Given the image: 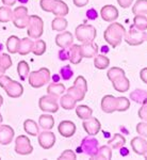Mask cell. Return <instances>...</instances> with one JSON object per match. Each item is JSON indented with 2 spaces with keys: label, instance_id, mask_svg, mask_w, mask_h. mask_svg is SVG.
I'll return each mask as SVG.
<instances>
[{
  "label": "cell",
  "instance_id": "24",
  "mask_svg": "<svg viewBox=\"0 0 147 160\" xmlns=\"http://www.w3.org/2000/svg\"><path fill=\"white\" fill-rule=\"evenodd\" d=\"M38 125L44 130H50L55 126V118L50 114H42L38 118Z\"/></svg>",
  "mask_w": 147,
  "mask_h": 160
},
{
  "label": "cell",
  "instance_id": "54",
  "mask_svg": "<svg viewBox=\"0 0 147 160\" xmlns=\"http://www.w3.org/2000/svg\"><path fill=\"white\" fill-rule=\"evenodd\" d=\"M1 1H2V3H3V6L11 8L12 6H14V4L16 3L17 0H1Z\"/></svg>",
  "mask_w": 147,
  "mask_h": 160
},
{
  "label": "cell",
  "instance_id": "33",
  "mask_svg": "<svg viewBox=\"0 0 147 160\" xmlns=\"http://www.w3.org/2000/svg\"><path fill=\"white\" fill-rule=\"evenodd\" d=\"M94 65L98 69H105L110 65V59L105 55H97L94 60Z\"/></svg>",
  "mask_w": 147,
  "mask_h": 160
},
{
  "label": "cell",
  "instance_id": "5",
  "mask_svg": "<svg viewBox=\"0 0 147 160\" xmlns=\"http://www.w3.org/2000/svg\"><path fill=\"white\" fill-rule=\"evenodd\" d=\"M125 38L126 43L130 46H138L143 44L147 38V32L146 31H142L136 29L133 25H131V27L129 28V31L125 33Z\"/></svg>",
  "mask_w": 147,
  "mask_h": 160
},
{
  "label": "cell",
  "instance_id": "19",
  "mask_svg": "<svg viewBox=\"0 0 147 160\" xmlns=\"http://www.w3.org/2000/svg\"><path fill=\"white\" fill-rule=\"evenodd\" d=\"M101 109L105 113H113L116 111V97L113 95H105L101 99Z\"/></svg>",
  "mask_w": 147,
  "mask_h": 160
},
{
  "label": "cell",
  "instance_id": "36",
  "mask_svg": "<svg viewBox=\"0 0 147 160\" xmlns=\"http://www.w3.org/2000/svg\"><path fill=\"white\" fill-rule=\"evenodd\" d=\"M65 92H67V94L71 95L73 98L76 100V102H80V100H83L84 99V97H86V92H83L82 90H80L79 88H77V87H71L69 89L67 90V91H65Z\"/></svg>",
  "mask_w": 147,
  "mask_h": 160
},
{
  "label": "cell",
  "instance_id": "29",
  "mask_svg": "<svg viewBox=\"0 0 147 160\" xmlns=\"http://www.w3.org/2000/svg\"><path fill=\"white\" fill-rule=\"evenodd\" d=\"M132 13L135 15L147 16V0H138L132 7Z\"/></svg>",
  "mask_w": 147,
  "mask_h": 160
},
{
  "label": "cell",
  "instance_id": "47",
  "mask_svg": "<svg viewBox=\"0 0 147 160\" xmlns=\"http://www.w3.org/2000/svg\"><path fill=\"white\" fill-rule=\"evenodd\" d=\"M76 158H77L76 154H75L73 151H71V149H66V151H64L63 153L61 154V156L59 157V159L60 160H65V159L75 160Z\"/></svg>",
  "mask_w": 147,
  "mask_h": 160
},
{
  "label": "cell",
  "instance_id": "31",
  "mask_svg": "<svg viewBox=\"0 0 147 160\" xmlns=\"http://www.w3.org/2000/svg\"><path fill=\"white\" fill-rule=\"evenodd\" d=\"M19 41L20 38L16 35H11L7 41V49L9 50L10 53H17L18 51V46H19Z\"/></svg>",
  "mask_w": 147,
  "mask_h": 160
},
{
  "label": "cell",
  "instance_id": "49",
  "mask_svg": "<svg viewBox=\"0 0 147 160\" xmlns=\"http://www.w3.org/2000/svg\"><path fill=\"white\" fill-rule=\"evenodd\" d=\"M138 115L142 121L146 122V120H147V104L146 102L142 104V107L140 108V110L138 111Z\"/></svg>",
  "mask_w": 147,
  "mask_h": 160
},
{
  "label": "cell",
  "instance_id": "35",
  "mask_svg": "<svg viewBox=\"0 0 147 160\" xmlns=\"http://www.w3.org/2000/svg\"><path fill=\"white\" fill-rule=\"evenodd\" d=\"M133 26L139 30L147 31V16H144V15H135Z\"/></svg>",
  "mask_w": 147,
  "mask_h": 160
},
{
  "label": "cell",
  "instance_id": "21",
  "mask_svg": "<svg viewBox=\"0 0 147 160\" xmlns=\"http://www.w3.org/2000/svg\"><path fill=\"white\" fill-rule=\"evenodd\" d=\"M68 50H69V58L68 60L71 61V64H79L82 58V55H81V51H80V45H71L68 47Z\"/></svg>",
  "mask_w": 147,
  "mask_h": 160
},
{
  "label": "cell",
  "instance_id": "58",
  "mask_svg": "<svg viewBox=\"0 0 147 160\" xmlns=\"http://www.w3.org/2000/svg\"><path fill=\"white\" fill-rule=\"evenodd\" d=\"M0 159H1V158H0Z\"/></svg>",
  "mask_w": 147,
  "mask_h": 160
},
{
  "label": "cell",
  "instance_id": "13",
  "mask_svg": "<svg viewBox=\"0 0 147 160\" xmlns=\"http://www.w3.org/2000/svg\"><path fill=\"white\" fill-rule=\"evenodd\" d=\"M4 91H6L7 96L11 97V98H18L24 93V88H22V83L15 81V80H12L6 87Z\"/></svg>",
  "mask_w": 147,
  "mask_h": 160
},
{
  "label": "cell",
  "instance_id": "50",
  "mask_svg": "<svg viewBox=\"0 0 147 160\" xmlns=\"http://www.w3.org/2000/svg\"><path fill=\"white\" fill-rule=\"evenodd\" d=\"M12 81V79L10 78V77L6 76V75H0V87L2 88V89H6V87L7 86V84L10 83V82Z\"/></svg>",
  "mask_w": 147,
  "mask_h": 160
},
{
  "label": "cell",
  "instance_id": "39",
  "mask_svg": "<svg viewBox=\"0 0 147 160\" xmlns=\"http://www.w3.org/2000/svg\"><path fill=\"white\" fill-rule=\"evenodd\" d=\"M112 157V148L109 145H104L98 148V153L95 159H111Z\"/></svg>",
  "mask_w": 147,
  "mask_h": 160
},
{
  "label": "cell",
  "instance_id": "43",
  "mask_svg": "<svg viewBox=\"0 0 147 160\" xmlns=\"http://www.w3.org/2000/svg\"><path fill=\"white\" fill-rule=\"evenodd\" d=\"M108 78L111 82L113 81V80H115L117 78V77L120 76H123V75H125V71L120 68H110L109 71H108Z\"/></svg>",
  "mask_w": 147,
  "mask_h": 160
},
{
  "label": "cell",
  "instance_id": "37",
  "mask_svg": "<svg viewBox=\"0 0 147 160\" xmlns=\"http://www.w3.org/2000/svg\"><path fill=\"white\" fill-rule=\"evenodd\" d=\"M13 11L10 7H0V22H12Z\"/></svg>",
  "mask_w": 147,
  "mask_h": 160
},
{
  "label": "cell",
  "instance_id": "3",
  "mask_svg": "<svg viewBox=\"0 0 147 160\" xmlns=\"http://www.w3.org/2000/svg\"><path fill=\"white\" fill-rule=\"evenodd\" d=\"M75 35H76L77 40L81 43H89L94 42L95 38L97 35L96 29L93 27L92 25H86L82 24L79 25L75 30Z\"/></svg>",
  "mask_w": 147,
  "mask_h": 160
},
{
  "label": "cell",
  "instance_id": "27",
  "mask_svg": "<svg viewBox=\"0 0 147 160\" xmlns=\"http://www.w3.org/2000/svg\"><path fill=\"white\" fill-rule=\"evenodd\" d=\"M126 144V139L125 137L120 135V133H115L111 140L108 141V145L110 146L112 149H118L122 148L124 145Z\"/></svg>",
  "mask_w": 147,
  "mask_h": 160
},
{
  "label": "cell",
  "instance_id": "28",
  "mask_svg": "<svg viewBox=\"0 0 147 160\" xmlns=\"http://www.w3.org/2000/svg\"><path fill=\"white\" fill-rule=\"evenodd\" d=\"M76 100H75L73 97L71 96L69 94L66 93L65 95H61L60 98V105L63 109L65 110H71L76 107Z\"/></svg>",
  "mask_w": 147,
  "mask_h": 160
},
{
  "label": "cell",
  "instance_id": "14",
  "mask_svg": "<svg viewBox=\"0 0 147 160\" xmlns=\"http://www.w3.org/2000/svg\"><path fill=\"white\" fill-rule=\"evenodd\" d=\"M130 145L135 154L141 155V156H146L147 141L143 137H135V138H133L130 142Z\"/></svg>",
  "mask_w": 147,
  "mask_h": 160
},
{
  "label": "cell",
  "instance_id": "25",
  "mask_svg": "<svg viewBox=\"0 0 147 160\" xmlns=\"http://www.w3.org/2000/svg\"><path fill=\"white\" fill-rule=\"evenodd\" d=\"M66 91L65 86L63 83H50L47 88V93L55 97H60Z\"/></svg>",
  "mask_w": 147,
  "mask_h": 160
},
{
  "label": "cell",
  "instance_id": "45",
  "mask_svg": "<svg viewBox=\"0 0 147 160\" xmlns=\"http://www.w3.org/2000/svg\"><path fill=\"white\" fill-rule=\"evenodd\" d=\"M74 86L79 88L80 90H82V91L86 92V93L87 91V83H86V78H84L83 76H78V77H77L76 80H75V82H74Z\"/></svg>",
  "mask_w": 147,
  "mask_h": 160
},
{
  "label": "cell",
  "instance_id": "1",
  "mask_svg": "<svg viewBox=\"0 0 147 160\" xmlns=\"http://www.w3.org/2000/svg\"><path fill=\"white\" fill-rule=\"evenodd\" d=\"M126 29L123 25L120 22H112L109 27L105 29L104 33V38L109 45L112 46V48H116L118 45H120L122 41L125 37Z\"/></svg>",
  "mask_w": 147,
  "mask_h": 160
},
{
  "label": "cell",
  "instance_id": "56",
  "mask_svg": "<svg viewBox=\"0 0 147 160\" xmlns=\"http://www.w3.org/2000/svg\"><path fill=\"white\" fill-rule=\"evenodd\" d=\"M2 120H3V118H2V115H1V113H0V124L2 123Z\"/></svg>",
  "mask_w": 147,
  "mask_h": 160
},
{
  "label": "cell",
  "instance_id": "46",
  "mask_svg": "<svg viewBox=\"0 0 147 160\" xmlns=\"http://www.w3.org/2000/svg\"><path fill=\"white\" fill-rule=\"evenodd\" d=\"M60 75L61 77L63 78L64 80H68L71 78V76H73V71H71V66L69 65H65L63 66V68H61L60 71Z\"/></svg>",
  "mask_w": 147,
  "mask_h": 160
},
{
  "label": "cell",
  "instance_id": "48",
  "mask_svg": "<svg viewBox=\"0 0 147 160\" xmlns=\"http://www.w3.org/2000/svg\"><path fill=\"white\" fill-rule=\"evenodd\" d=\"M136 131L141 137H146L147 136V124L146 122H141L138 123L136 125Z\"/></svg>",
  "mask_w": 147,
  "mask_h": 160
},
{
  "label": "cell",
  "instance_id": "17",
  "mask_svg": "<svg viewBox=\"0 0 147 160\" xmlns=\"http://www.w3.org/2000/svg\"><path fill=\"white\" fill-rule=\"evenodd\" d=\"M98 45L94 42L82 43L80 45V51H81L82 58H93L98 55Z\"/></svg>",
  "mask_w": 147,
  "mask_h": 160
},
{
  "label": "cell",
  "instance_id": "10",
  "mask_svg": "<svg viewBox=\"0 0 147 160\" xmlns=\"http://www.w3.org/2000/svg\"><path fill=\"white\" fill-rule=\"evenodd\" d=\"M38 143L44 149H50L56 143V136L49 130H43L38 133Z\"/></svg>",
  "mask_w": 147,
  "mask_h": 160
},
{
  "label": "cell",
  "instance_id": "6",
  "mask_svg": "<svg viewBox=\"0 0 147 160\" xmlns=\"http://www.w3.org/2000/svg\"><path fill=\"white\" fill-rule=\"evenodd\" d=\"M30 15L28 14V9L24 6H19L15 8L13 11V18L12 22L18 29H25L27 28L28 22H29Z\"/></svg>",
  "mask_w": 147,
  "mask_h": 160
},
{
  "label": "cell",
  "instance_id": "22",
  "mask_svg": "<svg viewBox=\"0 0 147 160\" xmlns=\"http://www.w3.org/2000/svg\"><path fill=\"white\" fill-rule=\"evenodd\" d=\"M51 13H52L53 15H56V16L64 17L69 13L68 6L64 1H62V0H56V2L55 7H53Z\"/></svg>",
  "mask_w": 147,
  "mask_h": 160
},
{
  "label": "cell",
  "instance_id": "30",
  "mask_svg": "<svg viewBox=\"0 0 147 160\" xmlns=\"http://www.w3.org/2000/svg\"><path fill=\"white\" fill-rule=\"evenodd\" d=\"M76 108V113L78 115V118H80L81 120H86V118H91L93 114V110L89 106L86 105H80Z\"/></svg>",
  "mask_w": 147,
  "mask_h": 160
},
{
  "label": "cell",
  "instance_id": "42",
  "mask_svg": "<svg viewBox=\"0 0 147 160\" xmlns=\"http://www.w3.org/2000/svg\"><path fill=\"white\" fill-rule=\"evenodd\" d=\"M131 98L135 102H146V92L144 90H135V92L131 93Z\"/></svg>",
  "mask_w": 147,
  "mask_h": 160
},
{
  "label": "cell",
  "instance_id": "41",
  "mask_svg": "<svg viewBox=\"0 0 147 160\" xmlns=\"http://www.w3.org/2000/svg\"><path fill=\"white\" fill-rule=\"evenodd\" d=\"M12 66V59L7 53H1L0 55V68L6 72L7 68Z\"/></svg>",
  "mask_w": 147,
  "mask_h": 160
},
{
  "label": "cell",
  "instance_id": "7",
  "mask_svg": "<svg viewBox=\"0 0 147 160\" xmlns=\"http://www.w3.org/2000/svg\"><path fill=\"white\" fill-rule=\"evenodd\" d=\"M58 99V97H55L52 95H45V96L41 97L40 100H38V107L43 112L56 113L59 110Z\"/></svg>",
  "mask_w": 147,
  "mask_h": 160
},
{
  "label": "cell",
  "instance_id": "44",
  "mask_svg": "<svg viewBox=\"0 0 147 160\" xmlns=\"http://www.w3.org/2000/svg\"><path fill=\"white\" fill-rule=\"evenodd\" d=\"M56 0H41L40 1L41 9L45 12L51 13L53 7H55V4H56Z\"/></svg>",
  "mask_w": 147,
  "mask_h": 160
},
{
  "label": "cell",
  "instance_id": "20",
  "mask_svg": "<svg viewBox=\"0 0 147 160\" xmlns=\"http://www.w3.org/2000/svg\"><path fill=\"white\" fill-rule=\"evenodd\" d=\"M112 84L115 91L120 93H125L129 91V88H130V82H129V79L126 77V75L117 77L116 79L112 81Z\"/></svg>",
  "mask_w": 147,
  "mask_h": 160
},
{
  "label": "cell",
  "instance_id": "51",
  "mask_svg": "<svg viewBox=\"0 0 147 160\" xmlns=\"http://www.w3.org/2000/svg\"><path fill=\"white\" fill-rule=\"evenodd\" d=\"M132 2H133V0H117V3L122 8H124V9L129 8L132 4Z\"/></svg>",
  "mask_w": 147,
  "mask_h": 160
},
{
  "label": "cell",
  "instance_id": "38",
  "mask_svg": "<svg viewBox=\"0 0 147 160\" xmlns=\"http://www.w3.org/2000/svg\"><path fill=\"white\" fill-rule=\"evenodd\" d=\"M17 72H18V75L20 76V78H22V80H25L30 73L29 64H28L26 61L18 62V64H17Z\"/></svg>",
  "mask_w": 147,
  "mask_h": 160
},
{
  "label": "cell",
  "instance_id": "18",
  "mask_svg": "<svg viewBox=\"0 0 147 160\" xmlns=\"http://www.w3.org/2000/svg\"><path fill=\"white\" fill-rule=\"evenodd\" d=\"M56 44L60 48H67L74 44V37L71 32L64 31L56 37Z\"/></svg>",
  "mask_w": 147,
  "mask_h": 160
},
{
  "label": "cell",
  "instance_id": "40",
  "mask_svg": "<svg viewBox=\"0 0 147 160\" xmlns=\"http://www.w3.org/2000/svg\"><path fill=\"white\" fill-rule=\"evenodd\" d=\"M129 107H130V102L127 97H116V111L124 112L128 110Z\"/></svg>",
  "mask_w": 147,
  "mask_h": 160
},
{
  "label": "cell",
  "instance_id": "2",
  "mask_svg": "<svg viewBox=\"0 0 147 160\" xmlns=\"http://www.w3.org/2000/svg\"><path fill=\"white\" fill-rule=\"evenodd\" d=\"M50 71L46 68H42L38 71H34L28 75V81H29L30 86L35 89H40V88L44 87L50 81Z\"/></svg>",
  "mask_w": 147,
  "mask_h": 160
},
{
  "label": "cell",
  "instance_id": "32",
  "mask_svg": "<svg viewBox=\"0 0 147 160\" xmlns=\"http://www.w3.org/2000/svg\"><path fill=\"white\" fill-rule=\"evenodd\" d=\"M68 22L64 17H59L56 16L55 19L51 22V28L53 31H65V29L67 28Z\"/></svg>",
  "mask_w": 147,
  "mask_h": 160
},
{
  "label": "cell",
  "instance_id": "57",
  "mask_svg": "<svg viewBox=\"0 0 147 160\" xmlns=\"http://www.w3.org/2000/svg\"><path fill=\"white\" fill-rule=\"evenodd\" d=\"M4 74V71H2L1 68H0V75H3Z\"/></svg>",
  "mask_w": 147,
  "mask_h": 160
},
{
  "label": "cell",
  "instance_id": "26",
  "mask_svg": "<svg viewBox=\"0 0 147 160\" xmlns=\"http://www.w3.org/2000/svg\"><path fill=\"white\" fill-rule=\"evenodd\" d=\"M24 129L28 135L35 137L40 133V127L33 120H26L24 122Z\"/></svg>",
  "mask_w": 147,
  "mask_h": 160
},
{
  "label": "cell",
  "instance_id": "12",
  "mask_svg": "<svg viewBox=\"0 0 147 160\" xmlns=\"http://www.w3.org/2000/svg\"><path fill=\"white\" fill-rule=\"evenodd\" d=\"M101 18L107 22H113L118 18V10L112 4H107L100 11Z\"/></svg>",
  "mask_w": 147,
  "mask_h": 160
},
{
  "label": "cell",
  "instance_id": "53",
  "mask_svg": "<svg viewBox=\"0 0 147 160\" xmlns=\"http://www.w3.org/2000/svg\"><path fill=\"white\" fill-rule=\"evenodd\" d=\"M140 77H141L142 81L145 82V83H147V68L142 69L141 73H140Z\"/></svg>",
  "mask_w": 147,
  "mask_h": 160
},
{
  "label": "cell",
  "instance_id": "52",
  "mask_svg": "<svg viewBox=\"0 0 147 160\" xmlns=\"http://www.w3.org/2000/svg\"><path fill=\"white\" fill-rule=\"evenodd\" d=\"M74 4L78 8H83L89 3V0H73Z\"/></svg>",
  "mask_w": 147,
  "mask_h": 160
},
{
  "label": "cell",
  "instance_id": "9",
  "mask_svg": "<svg viewBox=\"0 0 147 160\" xmlns=\"http://www.w3.org/2000/svg\"><path fill=\"white\" fill-rule=\"evenodd\" d=\"M98 141L94 138H86L81 143V149L92 159H95L98 153Z\"/></svg>",
  "mask_w": 147,
  "mask_h": 160
},
{
  "label": "cell",
  "instance_id": "11",
  "mask_svg": "<svg viewBox=\"0 0 147 160\" xmlns=\"http://www.w3.org/2000/svg\"><path fill=\"white\" fill-rule=\"evenodd\" d=\"M82 125H83V128L86 131L87 135L91 137L96 136L100 131V129H101V124H100V122L96 118H93V117L86 118V120H83Z\"/></svg>",
  "mask_w": 147,
  "mask_h": 160
},
{
  "label": "cell",
  "instance_id": "34",
  "mask_svg": "<svg viewBox=\"0 0 147 160\" xmlns=\"http://www.w3.org/2000/svg\"><path fill=\"white\" fill-rule=\"evenodd\" d=\"M46 51V43L43 40H37L35 42H33L32 45V50L31 52H33L37 57H40L45 53Z\"/></svg>",
  "mask_w": 147,
  "mask_h": 160
},
{
  "label": "cell",
  "instance_id": "55",
  "mask_svg": "<svg viewBox=\"0 0 147 160\" xmlns=\"http://www.w3.org/2000/svg\"><path fill=\"white\" fill-rule=\"evenodd\" d=\"M2 104H3V98H2V96L0 95V108H1Z\"/></svg>",
  "mask_w": 147,
  "mask_h": 160
},
{
  "label": "cell",
  "instance_id": "4",
  "mask_svg": "<svg viewBox=\"0 0 147 160\" xmlns=\"http://www.w3.org/2000/svg\"><path fill=\"white\" fill-rule=\"evenodd\" d=\"M44 32V22L37 15H30L27 26V33L30 38H40Z\"/></svg>",
  "mask_w": 147,
  "mask_h": 160
},
{
  "label": "cell",
  "instance_id": "15",
  "mask_svg": "<svg viewBox=\"0 0 147 160\" xmlns=\"http://www.w3.org/2000/svg\"><path fill=\"white\" fill-rule=\"evenodd\" d=\"M14 129L9 125H0V144L7 145L13 141L14 138Z\"/></svg>",
  "mask_w": 147,
  "mask_h": 160
},
{
  "label": "cell",
  "instance_id": "16",
  "mask_svg": "<svg viewBox=\"0 0 147 160\" xmlns=\"http://www.w3.org/2000/svg\"><path fill=\"white\" fill-rule=\"evenodd\" d=\"M58 130L60 135L64 138H71L76 132V125L71 121H62L58 126Z\"/></svg>",
  "mask_w": 147,
  "mask_h": 160
},
{
  "label": "cell",
  "instance_id": "8",
  "mask_svg": "<svg viewBox=\"0 0 147 160\" xmlns=\"http://www.w3.org/2000/svg\"><path fill=\"white\" fill-rule=\"evenodd\" d=\"M15 152L18 155H30L33 152V146L27 136H18L15 140Z\"/></svg>",
  "mask_w": 147,
  "mask_h": 160
},
{
  "label": "cell",
  "instance_id": "23",
  "mask_svg": "<svg viewBox=\"0 0 147 160\" xmlns=\"http://www.w3.org/2000/svg\"><path fill=\"white\" fill-rule=\"evenodd\" d=\"M32 45L33 41L30 38H24L19 41V46H18V51L20 56H27L29 55L32 50Z\"/></svg>",
  "mask_w": 147,
  "mask_h": 160
}]
</instances>
